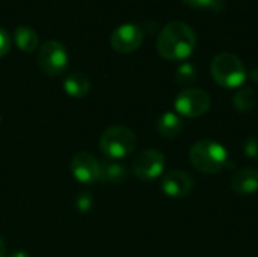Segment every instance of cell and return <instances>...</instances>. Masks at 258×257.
<instances>
[{"instance_id":"obj_19","label":"cell","mask_w":258,"mask_h":257,"mask_svg":"<svg viewBox=\"0 0 258 257\" xmlns=\"http://www.w3.org/2000/svg\"><path fill=\"white\" fill-rule=\"evenodd\" d=\"M243 153L251 158V159H258V138L251 136L245 141L243 144Z\"/></svg>"},{"instance_id":"obj_4","label":"cell","mask_w":258,"mask_h":257,"mask_svg":"<svg viewBox=\"0 0 258 257\" xmlns=\"http://www.w3.org/2000/svg\"><path fill=\"white\" fill-rule=\"evenodd\" d=\"M138 145V138L133 130L124 126H112L100 136V150L110 161H118L130 156Z\"/></svg>"},{"instance_id":"obj_13","label":"cell","mask_w":258,"mask_h":257,"mask_svg":"<svg viewBox=\"0 0 258 257\" xmlns=\"http://www.w3.org/2000/svg\"><path fill=\"white\" fill-rule=\"evenodd\" d=\"M127 177H128V171L122 164H118L115 161L101 162V171H100L101 183L121 185L127 180Z\"/></svg>"},{"instance_id":"obj_9","label":"cell","mask_w":258,"mask_h":257,"mask_svg":"<svg viewBox=\"0 0 258 257\" xmlns=\"http://www.w3.org/2000/svg\"><path fill=\"white\" fill-rule=\"evenodd\" d=\"M142 29L132 23L118 26L110 35V47L118 53H132L142 45Z\"/></svg>"},{"instance_id":"obj_12","label":"cell","mask_w":258,"mask_h":257,"mask_svg":"<svg viewBox=\"0 0 258 257\" xmlns=\"http://www.w3.org/2000/svg\"><path fill=\"white\" fill-rule=\"evenodd\" d=\"M63 89L68 95H71L74 98H82V97L88 95V92L91 89V82H89L88 76H85L83 73L74 71V73L68 74L67 79L63 80Z\"/></svg>"},{"instance_id":"obj_18","label":"cell","mask_w":258,"mask_h":257,"mask_svg":"<svg viewBox=\"0 0 258 257\" xmlns=\"http://www.w3.org/2000/svg\"><path fill=\"white\" fill-rule=\"evenodd\" d=\"M94 206V198H92V194L91 192H80L77 197H76V208L79 212L85 214V212H89Z\"/></svg>"},{"instance_id":"obj_5","label":"cell","mask_w":258,"mask_h":257,"mask_svg":"<svg viewBox=\"0 0 258 257\" xmlns=\"http://www.w3.org/2000/svg\"><path fill=\"white\" fill-rule=\"evenodd\" d=\"M38 65L48 76H59L68 67V52L65 45L56 39L44 42L38 48Z\"/></svg>"},{"instance_id":"obj_16","label":"cell","mask_w":258,"mask_h":257,"mask_svg":"<svg viewBox=\"0 0 258 257\" xmlns=\"http://www.w3.org/2000/svg\"><path fill=\"white\" fill-rule=\"evenodd\" d=\"M255 101H257L255 92H254L252 88H248V86L239 89L234 94V97H233V106H234V109H237L242 114L251 112L255 108Z\"/></svg>"},{"instance_id":"obj_3","label":"cell","mask_w":258,"mask_h":257,"mask_svg":"<svg viewBox=\"0 0 258 257\" xmlns=\"http://www.w3.org/2000/svg\"><path fill=\"white\" fill-rule=\"evenodd\" d=\"M210 71L218 85L230 89L242 86L248 76L240 58L228 52H222L213 58L210 64Z\"/></svg>"},{"instance_id":"obj_7","label":"cell","mask_w":258,"mask_h":257,"mask_svg":"<svg viewBox=\"0 0 258 257\" xmlns=\"http://www.w3.org/2000/svg\"><path fill=\"white\" fill-rule=\"evenodd\" d=\"M165 164V155L162 151L156 148H147L136 156L132 165V171L139 180H154L163 174Z\"/></svg>"},{"instance_id":"obj_8","label":"cell","mask_w":258,"mask_h":257,"mask_svg":"<svg viewBox=\"0 0 258 257\" xmlns=\"http://www.w3.org/2000/svg\"><path fill=\"white\" fill-rule=\"evenodd\" d=\"M70 170L73 177L82 185H92L100 182L101 162L97 161L91 153L80 151L73 156L70 162Z\"/></svg>"},{"instance_id":"obj_6","label":"cell","mask_w":258,"mask_h":257,"mask_svg":"<svg viewBox=\"0 0 258 257\" xmlns=\"http://www.w3.org/2000/svg\"><path fill=\"white\" fill-rule=\"evenodd\" d=\"M175 111L187 118H197L204 115L210 106H212V98L210 95L200 88H187L183 89L174 101Z\"/></svg>"},{"instance_id":"obj_22","label":"cell","mask_w":258,"mask_h":257,"mask_svg":"<svg viewBox=\"0 0 258 257\" xmlns=\"http://www.w3.org/2000/svg\"><path fill=\"white\" fill-rule=\"evenodd\" d=\"M6 256V247H5V241L3 238L0 236V257Z\"/></svg>"},{"instance_id":"obj_2","label":"cell","mask_w":258,"mask_h":257,"mask_svg":"<svg viewBox=\"0 0 258 257\" xmlns=\"http://www.w3.org/2000/svg\"><path fill=\"white\" fill-rule=\"evenodd\" d=\"M190 164L203 174H218L227 167L228 153L225 147L212 139L197 141L189 151Z\"/></svg>"},{"instance_id":"obj_24","label":"cell","mask_w":258,"mask_h":257,"mask_svg":"<svg viewBox=\"0 0 258 257\" xmlns=\"http://www.w3.org/2000/svg\"><path fill=\"white\" fill-rule=\"evenodd\" d=\"M249 77L255 82V83H258V68H255V70H252L251 73H249Z\"/></svg>"},{"instance_id":"obj_20","label":"cell","mask_w":258,"mask_h":257,"mask_svg":"<svg viewBox=\"0 0 258 257\" xmlns=\"http://www.w3.org/2000/svg\"><path fill=\"white\" fill-rule=\"evenodd\" d=\"M9 50H11V36L5 29L0 27V58L6 56Z\"/></svg>"},{"instance_id":"obj_17","label":"cell","mask_w":258,"mask_h":257,"mask_svg":"<svg viewBox=\"0 0 258 257\" xmlns=\"http://www.w3.org/2000/svg\"><path fill=\"white\" fill-rule=\"evenodd\" d=\"M175 80L180 86H184L186 89L190 88L195 80H197V70L192 64L189 62H184L181 64L178 68H177V73H175Z\"/></svg>"},{"instance_id":"obj_21","label":"cell","mask_w":258,"mask_h":257,"mask_svg":"<svg viewBox=\"0 0 258 257\" xmlns=\"http://www.w3.org/2000/svg\"><path fill=\"white\" fill-rule=\"evenodd\" d=\"M184 3H187L192 8H198V9H207V8H215L216 5H219V0H183Z\"/></svg>"},{"instance_id":"obj_10","label":"cell","mask_w":258,"mask_h":257,"mask_svg":"<svg viewBox=\"0 0 258 257\" xmlns=\"http://www.w3.org/2000/svg\"><path fill=\"white\" fill-rule=\"evenodd\" d=\"M194 185L195 182L189 173L183 170H174L163 176L162 191L171 198H183L194 191Z\"/></svg>"},{"instance_id":"obj_15","label":"cell","mask_w":258,"mask_h":257,"mask_svg":"<svg viewBox=\"0 0 258 257\" xmlns=\"http://www.w3.org/2000/svg\"><path fill=\"white\" fill-rule=\"evenodd\" d=\"M157 130L165 138H177L183 130V120L174 112H165L157 120Z\"/></svg>"},{"instance_id":"obj_1","label":"cell","mask_w":258,"mask_h":257,"mask_svg":"<svg viewBox=\"0 0 258 257\" xmlns=\"http://www.w3.org/2000/svg\"><path fill=\"white\" fill-rule=\"evenodd\" d=\"M197 45L194 29L183 21H169L159 33L157 52L163 59L183 61L192 55Z\"/></svg>"},{"instance_id":"obj_23","label":"cell","mask_w":258,"mask_h":257,"mask_svg":"<svg viewBox=\"0 0 258 257\" xmlns=\"http://www.w3.org/2000/svg\"><path fill=\"white\" fill-rule=\"evenodd\" d=\"M8 257H30L26 251H14L11 256H8Z\"/></svg>"},{"instance_id":"obj_14","label":"cell","mask_w":258,"mask_h":257,"mask_svg":"<svg viewBox=\"0 0 258 257\" xmlns=\"http://www.w3.org/2000/svg\"><path fill=\"white\" fill-rule=\"evenodd\" d=\"M14 42L21 52L32 53L39 47V36L38 33L29 26H18L14 30Z\"/></svg>"},{"instance_id":"obj_11","label":"cell","mask_w":258,"mask_h":257,"mask_svg":"<svg viewBox=\"0 0 258 257\" xmlns=\"http://www.w3.org/2000/svg\"><path fill=\"white\" fill-rule=\"evenodd\" d=\"M231 189L237 195H251L258 191V170L242 168L231 179Z\"/></svg>"}]
</instances>
